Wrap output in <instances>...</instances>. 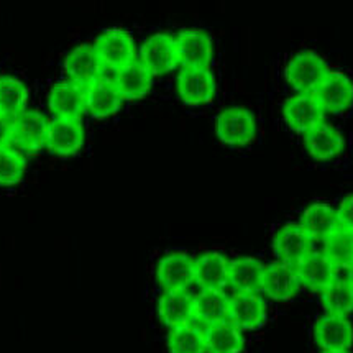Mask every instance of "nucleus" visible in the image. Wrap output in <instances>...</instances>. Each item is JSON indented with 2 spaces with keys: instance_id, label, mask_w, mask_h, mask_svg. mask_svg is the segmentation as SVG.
I'll list each match as a JSON object with an SVG mask.
<instances>
[{
  "instance_id": "nucleus-1",
  "label": "nucleus",
  "mask_w": 353,
  "mask_h": 353,
  "mask_svg": "<svg viewBox=\"0 0 353 353\" xmlns=\"http://www.w3.org/2000/svg\"><path fill=\"white\" fill-rule=\"evenodd\" d=\"M215 135L227 146H247L256 137V119L247 107L235 105L222 110L215 119Z\"/></svg>"
},
{
  "instance_id": "nucleus-2",
  "label": "nucleus",
  "mask_w": 353,
  "mask_h": 353,
  "mask_svg": "<svg viewBox=\"0 0 353 353\" xmlns=\"http://www.w3.org/2000/svg\"><path fill=\"white\" fill-rule=\"evenodd\" d=\"M329 71L325 59L316 51H299L288 61L284 76L298 94H312Z\"/></svg>"
},
{
  "instance_id": "nucleus-3",
  "label": "nucleus",
  "mask_w": 353,
  "mask_h": 353,
  "mask_svg": "<svg viewBox=\"0 0 353 353\" xmlns=\"http://www.w3.org/2000/svg\"><path fill=\"white\" fill-rule=\"evenodd\" d=\"M321 109L339 115L353 105V81L342 71H329L312 92Z\"/></svg>"
},
{
  "instance_id": "nucleus-4",
  "label": "nucleus",
  "mask_w": 353,
  "mask_h": 353,
  "mask_svg": "<svg viewBox=\"0 0 353 353\" xmlns=\"http://www.w3.org/2000/svg\"><path fill=\"white\" fill-rule=\"evenodd\" d=\"M215 77L210 70L183 68L176 77V92L184 105L201 107L209 104L215 97Z\"/></svg>"
},
{
  "instance_id": "nucleus-5",
  "label": "nucleus",
  "mask_w": 353,
  "mask_h": 353,
  "mask_svg": "<svg viewBox=\"0 0 353 353\" xmlns=\"http://www.w3.org/2000/svg\"><path fill=\"white\" fill-rule=\"evenodd\" d=\"M178 63L183 68L209 70L214 58V45L202 30H183L174 37Z\"/></svg>"
},
{
  "instance_id": "nucleus-6",
  "label": "nucleus",
  "mask_w": 353,
  "mask_h": 353,
  "mask_svg": "<svg viewBox=\"0 0 353 353\" xmlns=\"http://www.w3.org/2000/svg\"><path fill=\"white\" fill-rule=\"evenodd\" d=\"M94 48L104 68H112L117 71L135 61V41L125 30L115 28L101 33L94 41Z\"/></svg>"
},
{
  "instance_id": "nucleus-7",
  "label": "nucleus",
  "mask_w": 353,
  "mask_h": 353,
  "mask_svg": "<svg viewBox=\"0 0 353 353\" xmlns=\"http://www.w3.org/2000/svg\"><path fill=\"white\" fill-rule=\"evenodd\" d=\"M157 279L163 291L188 290L196 281L194 258L184 252H171L159 258Z\"/></svg>"
},
{
  "instance_id": "nucleus-8",
  "label": "nucleus",
  "mask_w": 353,
  "mask_h": 353,
  "mask_svg": "<svg viewBox=\"0 0 353 353\" xmlns=\"http://www.w3.org/2000/svg\"><path fill=\"white\" fill-rule=\"evenodd\" d=\"M104 70L105 68L99 58L96 48L89 43L76 46L64 59V72H66L68 81L84 89L101 79Z\"/></svg>"
},
{
  "instance_id": "nucleus-9",
  "label": "nucleus",
  "mask_w": 353,
  "mask_h": 353,
  "mask_svg": "<svg viewBox=\"0 0 353 353\" xmlns=\"http://www.w3.org/2000/svg\"><path fill=\"white\" fill-rule=\"evenodd\" d=\"M139 61L153 76H165L178 66L174 37L168 33H154L141 45Z\"/></svg>"
},
{
  "instance_id": "nucleus-10",
  "label": "nucleus",
  "mask_w": 353,
  "mask_h": 353,
  "mask_svg": "<svg viewBox=\"0 0 353 353\" xmlns=\"http://www.w3.org/2000/svg\"><path fill=\"white\" fill-rule=\"evenodd\" d=\"M312 242L301 223H286L273 236L274 256L281 263L298 266L312 252Z\"/></svg>"
},
{
  "instance_id": "nucleus-11",
  "label": "nucleus",
  "mask_w": 353,
  "mask_h": 353,
  "mask_svg": "<svg viewBox=\"0 0 353 353\" xmlns=\"http://www.w3.org/2000/svg\"><path fill=\"white\" fill-rule=\"evenodd\" d=\"M50 122L45 114L25 109L14 119V143L30 154L40 153L46 146Z\"/></svg>"
},
{
  "instance_id": "nucleus-12",
  "label": "nucleus",
  "mask_w": 353,
  "mask_h": 353,
  "mask_svg": "<svg viewBox=\"0 0 353 353\" xmlns=\"http://www.w3.org/2000/svg\"><path fill=\"white\" fill-rule=\"evenodd\" d=\"M85 140V130L83 120H59L53 119L50 122L46 148L50 153L61 158L76 157L83 150Z\"/></svg>"
},
{
  "instance_id": "nucleus-13",
  "label": "nucleus",
  "mask_w": 353,
  "mask_h": 353,
  "mask_svg": "<svg viewBox=\"0 0 353 353\" xmlns=\"http://www.w3.org/2000/svg\"><path fill=\"white\" fill-rule=\"evenodd\" d=\"M283 119L292 132L305 135L324 122V110L312 94H296L283 102Z\"/></svg>"
},
{
  "instance_id": "nucleus-14",
  "label": "nucleus",
  "mask_w": 353,
  "mask_h": 353,
  "mask_svg": "<svg viewBox=\"0 0 353 353\" xmlns=\"http://www.w3.org/2000/svg\"><path fill=\"white\" fill-rule=\"evenodd\" d=\"M314 340L322 352H348L353 345V324L348 317L324 314L314 325Z\"/></svg>"
},
{
  "instance_id": "nucleus-15",
  "label": "nucleus",
  "mask_w": 353,
  "mask_h": 353,
  "mask_svg": "<svg viewBox=\"0 0 353 353\" xmlns=\"http://www.w3.org/2000/svg\"><path fill=\"white\" fill-rule=\"evenodd\" d=\"M48 107L54 119L83 120L85 112V89L68 79L58 81L50 90Z\"/></svg>"
},
{
  "instance_id": "nucleus-16",
  "label": "nucleus",
  "mask_w": 353,
  "mask_h": 353,
  "mask_svg": "<svg viewBox=\"0 0 353 353\" xmlns=\"http://www.w3.org/2000/svg\"><path fill=\"white\" fill-rule=\"evenodd\" d=\"M265 301L256 292H236L229 303L227 321L239 330H258L266 324Z\"/></svg>"
},
{
  "instance_id": "nucleus-17",
  "label": "nucleus",
  "mask_w": 353,
  "mask_h": 353,
  "mask_svg": "<svg viewBox=\"0 0 353 353\" xmlns=\"http://www.w3.org/2000/svg\"><path fill=\"white\" fill-rule=\"evenodd\" d=\"M301 281L296 266L281 263L265 265L263 279L260 290L273 301H291L298 294Z\"/></svg>"
},
{
  "instance_id": "nucleus-18",
  "label": "nucleus",
  "mask_w": 353,
  "mask_h": 353,
  "mask_svg": "<svg viewBox=\"0 0 353 353\" xmlns=\"http://www.w3.org/2000/svg\"><path fill=\"white\" fill-rule=\"evenodd\" d=\"M304 148L316 161H330L345 150V139L330 123L321 122L304 135Z\"/></svg>"
},
{
  "instance_id": "nucleus-19",
  "label": "nucleus",
  "mask_w": 353,
  "mask_h": 353,
  "mask_svg": "<svg viewBox=\"0 0 353 353\" xmlns=\"http://www.w3.org/2000/svg\"><path fill=\"white\" fill-rule=\"evenodd\" d=\"M123 99L115 88L114 79L102 76L96 83L85 88V112L92 119H109L120 110Z\"/></svg>"
},
{
  "instance_id": "nucleus-20",
  "label": "nucleus",
  "mask_w": 353,
  "mask_h": 353,
  "mask_svg": "<svg viewBox=\"0 0 353 353\" xmlns=\"http://www.w3.org/2000/svg\"><path fill=\"white\" fill-rule=\"evenodd\" d=\"M158 317L168 329L191 324L194 319V298L188 290L163 291L158 299Z\"/></svg>"
},
{
  "instance_id": "nucleus-21",
  "label": "nucleus",
  "mask_w": 353,
  "mask_h": 353,
  "mask_svg": "<svg viewBox=\"0 0 353 353\" xmlns=\"http://www.w3.org/2000/svg\"><path fill=\"white\" fill-rule=\"evenodd\" d=\"M301 286L322 292L337 279V268L322 252H312L296 266Z\"/></svg>"
},
{
  "instance_id": "nucleus-22",
  "label": "nucleus",
  "mask_w": 353,
  "mask_h": 353,
  "mask_svg": "<svg viewBox=\"0 0 353 353\" xmlns=\"http://www.w3.org/2000/svg\"><path fill=\"white\" fill-rule=\"evenodd\" d=\"M229 265L230 261L221 252L209 250L201 253L194 260L196 283L202 291L223 290V286L229 284Z\"/></svg>"
},
{
  "instance_id": "nucleus-23",
  "label": "nucleus",
  "mask_w": 353,
  "mask_h": 353,
  "mask_svg": "<svg viewBox=\"0 0 353 353\" xmlns=\"http://www.w3.org/2000/svg\"><path fill=\"white\" fill-rule=\"evenodd\" d=\"M115 88L123 101L143 99L153 88V74L140 61H133L115 71Z\"/></svg>"
},
{
  "instance_id": "nucleus-24",
  "label": "nucleus",
  "mask_w": 353,
  "mask_h": 353,
  "mask_svg": "<svg viewBox=\"0 0 353 353\" xmlns=\"http://www.w3.org/2000/svg\"><path fill=\"white\" fill-rule=\"evenodd\" d=\"M301 225L312 240L325 242L334 232L340 229L337 210L324 202H314L301 215Z\"/></svg>"
},
{
  "instance_id": "nucleus-25",
  "label": "nucleus",
  "mask_w": 353,
  "mask_h": 353,
  "mask_svg": "<svg viewBox=\"0 0 353 353\" xmlns=\"http://www.w3.org/2000/svg\"><path fill=\"white\" fill-rule=\"evenodd\" d=\"M205 353H242L245 339L242 330H239L229 321L208 325L204 330Z\"/></svg>"
},
{
  "instance_id": "nucleus-26",
  "label": "nucleus",
  "mask_w": 353,
  "mask_h": 353,
  "mask_svg": "<svg viewBox=\"0 0 353 353\" xmlns=\"http://www.w3.org/2000/svg\"><path fill=\"white\" fill-rule=\"evenodd\" d=\"M265 265L252 256L235 258L229 265V284L236 292H256L261 288Z\"/></svg>"
},
{
  "instance_id": "nucleus-27",
  "label": "nucleus",
  "mask_w": 353,
  "mask_h": 353,
  "mask_svg": "<svg viewBox=\"0 0 353 353\" xmlns=\"http://www.w3.org/2000/svg\"><path fill=\"white\" fill-rule=\"evenodd\" d=\"M229 303L230 299L222 290L202 291L194 298V319L205 324V327L227 321Z\"/></svg>"
},
{
  "instance_id": "nucleus-28",
  "label": "nucleus",
  "mask_w": 353,
  "mask_h": 353,
  "mask_svg": "<svg viewBox=\"0 0 353 353\" xmlns=\"http://www.w3.org/2000/svg\"><path fill=\"white\" fill-rule=\"evenodd\" d=\"M28 102V89L20 79L0 76V115L14 120Z\"/></svg>"
},
{
  "instance_id": "nucleus-29",
  "label": "nucleus",
  "mask_w": 353,
  "mask_h": 353,
  "mask_svg": "<svg viewBox=\"0 0 353 353\" xmlns=\"http://www.w3.org/2000/svg\"><path fill=\"white\" fill-rule=\"evenodd\" d=\"M321 303L325 314L348 317L353 314V288L348 279L337 278L321 292Z\"/></svg>"
},
{
  "instance_id": "nucleus-30",
  "label": "nucleus",
  "mask_w": 353,
  "mask_h": 353,
  "mask_svg": "<svg viewBox=\"0 0 353 353\" xmlns=\"http://www.w3.org/2000/svg\"><path fill=\"white\" fill-rule=\"evenodd\" d=\"M166 347L170 353H205L204 332L192 324L176 327L168 334Z\"/></svg>"
},
{
  "instance_id": "nucleus-31",
  "label": "nucleus",
  "mask_w": 353,
  "mask_h": 353,
  "mask_svg": "<svg viewBox=\"0 0 353 353\" xmlns=\"http://www.w3.org/2000/svg\"><path fill=\"white\" fill-rule=\"evenodd\" d=\"M322 253L332 261L335 268H350L353 265V234L339 229L324 242Z\"/></svg>"
},
{
  "instance_id": "nucleus-32",
  "label": "nucleus",
  "mask_w": 353,
  "mask_h": 353,
  "mask_svg": "<svg viewBox=\"0 0 353 353\" xmlns=\"http://www.w3.org/2000/svg\"><path fill=\"white\" fill-rule=\"evenodd\" d=\"M27 171V159L12 146L0 150V188L17 186Z\"/></svg>"
},
{
  "instance_id": "nucleus-33",
  "label": "nucleus",
  "mask_w": 353,
  "mask_h": 353,
  "mask_svg": "<svg viewBox=\"0 0 353 353\" xmlns=\"http://www.w3.org/2000/svg\"><path fill=\"white\" fill-rule=\"evenodd\" d=\"M337 219L340 229L353 234V194L343 197L337 209Z\"/></svg>"
},
{
  "instance_id": "nucleus-34",
  "label": "nucleus",
  "mask_w": 353,
  "mask_h": 353,
  "mask_svg": "<svg viewBox=\"0 0 353 353\" xmlns=\"http://www.w3.org/2000/svg\"><path fill=\"white\" fill-rule=\"evenodd\" d=\"M14 143V120L0 115V150Z\"/></svg>"
},
{
  "instance_id": "nucleus-35",
  "label": "nucleus",
  "mask_w": 353,
  "mask_h": 353,
  "mask_svg": "<svg viewBox=\"0 0 353 353\" xmlns=\"http://www.w3.org/2000/svg\"><path fill=\"white\" fill-rule=\"evenodd\" d=\"M348 283L352 284V288H353V265L350 266V268H348Z\"/></svg>"
},
{
  "instance_id": "nucleus-36",
  "label": "nucleus",
  "mask_w": 353,
  "mask_h": 353,
  "mask_svg": "<svg viewBox=\"0 0 353 353\" xmlns=\"http://www.w3.org/2000/svg\"><path fill=\"white\" fill-rule=\"evenodd\" d=\"M322 353H350V352H322Z\"/></svg>"
}]
</instances>
